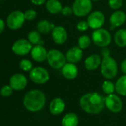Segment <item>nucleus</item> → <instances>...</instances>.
Returning a JSON list of instances; mask_svg holds the SVG:
<instances>
[{"label": "nucleus", "mask_w": 126, "mask_h": 126, "mask_svg": "<svg viewBox=\"0 0 126 126\" xmlns=\"http://www.w3.org/2000/svg\"><path fill=\"white\" fill-rule=\"evenodd\" d=\"M120 68H121L122 72H123L125 75H126V59H124V60L122 61L121 65H120Z\"/></svg>", "instance_id": "f704fd0d"}, {"label": "nucleus", "mask_w": 126, "mask_h": 126, "mask_svg": "<svg viewBox=\"0 0 126 126\" xmlns=\"http://www.w3.org/2000/svg\"><path fill=\"white\" fill-rule=\"evenodd\" d=\"M115 90L119 94L126 96V75L121 76L117 80L115 83Z\"/></svg>", "instance_id": "b1692460"}, {"label": "nucleus", "mask_w": 126, "mask_h": 126, "mask_svg": "<svg viewBox=\"0 0 126 126\" xmlns=\"http://www.w3.org/2000/svg\"><path fill=\"white\" fill-rule=\"evenodd\" d=\"M4 30V21L0 18V34L2 33V32Z\"/></svg>", "instance_id": "e433bc0d"}, {"label": "nucleus", "mask_w": 126, "mask_h": 126, "mask_svg": "<svg viewBox=\"0 0 126 126\" xmlns=\"http://www.w3.org/2000/svg\"><path fill=\"white\" fill-rule=\"evenodd\" d=\"M1 1V0H0V1Z\"/></svg>", "instance_id": "58836bf2"}, {"label": "nucleus", "mask_w": 126, "mask_h": 126, "mask_svg": "<svg viewBox=\"0 0 126 126\" xmlns=\"http://www.w3.org/2000/svg\"><path fill=\"white\" fill-rule=\"evenodd\" d=\"M33 4H36V5H42L43 4L46 0H30Z\"/></svg>", "instance_id": "c9c22d12"}, {"label": "nucleus", "mask_w": 126, "mask_h": 126, "mask_svg": "<svg viewBox=\"0 0 126 126\" xmlns=\"http://www.w3.org/2000/svg\"><path fill=\"white\" fill-rule=\"evenodd\" d=\"M27 40L33 45H42L44 44L40 32L38 30H31L27 35Z\"/></svg>", "instance_id": "393cba45"}, {"label": "nucleus", "mask_w": 126, "mask_h": 126, "mask_svg": "<svg viewBox=\"0 0 126 126\" xmlns=\"http://www.w3.org/2000/svg\"><path fill=\"white\" fill-rule=\"evenodd\" d=\"M25 21L24 13L20 10H14L11 12L6 20L7 27L11 30H18L23 25Z\"/></svg>", "instance_id": "0eeeda50"}, {"label": "nucleus", "mask_w": 126, "mask_h": 126, "mask_svg": "<svg viewBox=\"0 0 126 126\" xmlns=\"http://www.w3.org/2000/svg\"><path fill=\"white\" fill-rule=\"evenodd\" d=\"M79 124V118L74 113H68L62 119V126H77Z\"/></svg>", "instance_id": "5701e85b"}, {"label": "nucleus", "mask_w": 126, "mask_h": 126, "mask_svg": "<svg viewBox=\"0 0 126 126\" xmlns=\"http://www.w3.org/2000/svg\"><path fill=\"white\" fill-rule=\"evenodd\" d=\"M101 57L97 54H93L85 59V67L89 71H93L97 69L100 66H101Z\"/></svg>", "instance_id": "a211bd4d"}, {"label": "nucleus", "mask_w": 126, "mask_h": 126, "mask_svg": "<svg viewBox=\"0 0 126 126\" xmlns=\"http://www.w3.org/2000/svg\"><path fill=\"white\" fill-rule=\"evenodd\" d=\"M62 75L68 80H74L75 79L79 73V70L77 66L72 63H65V66L62 68Z\"/></svg>", "instance_id": "f3484780"}, {"label": "nucleus", "mask_w": 126, "mask_h": 126, "mask_svg": "<svg viewBox=\"0 0 126 126\" xmlns=\"http://www.w3.org/2000/svg\"><path fill=\"white\" fill-rule=\"evenodd\" d=\"M46 98L45 94L38 89H33L26 93L23 99L25 108L30 112H37L43 109Z\"/></svg>", "instance_id": "f03ea898"}, {"label": "nucleus", "mask_w": 126, "mask_h": 126, "mask_svg": "<svg viewBox=\"0 0 126 126\" xmlns=\"http://www.w3.org/2000/svg\"><path fill=\"white\" fill-rule=\"evenodd\" d=\"M33 44L26 39H19L16 41L12 46V51L19 56H24L30 52Z\"/></svg>", "instance_id": "1a4fd4ad"}, {"label": "nucleus", "mask_w": 126, "mask_h": 126, "mask_svg": "<svg viewBox=\"0 0 126 126\" xmlns=\"http://www.w3.org/2000/svg\"><path fill=\"white\" fill-rule=\"evenodd\" d=\"M65 57H66V60L69 63H78L82 60L83 57L82 49L79 46L74 47L68 50Z\"/></svg>", "instance_id": "4468645a"}, {"label": "nucleus", "mask_w": 126, "mask_h": 126, "mask_svg": "<svg viewBox=\"0 0 126 126\" xmlns=\"http://www.w3.org/2000/svg\"><path fill=\"white\" fill-rule=\"evenodd\" d=\"M91 1H100V0H91Z\"/></svg>", "instance_id": "4c0bfd02"}, {"label": "nucleus", "mask_w": 126, "mask_h": 126, "mask_svg": "<svg viewBox=\"0 0 126 126\" xmlns=\"http://www.w3.org/2000/svg\"><path fill=\"white\" fill-rule=\"evenodd\" d=\"M19 67L24 72H30L33 69V63L28 59H22L19 62Z\"/></svg>", "instance_id": "cd10ccee"}, {"label": "nucleus", "mask_w": 126, "mask_h": 126, "mask_svg": "<svg viewBox=\"0 0 126 126\" xmlns=\"http://www.w3.org/2000/svg\"><path fill=\"white\" fill-rule=\"evenodd\" d=\"M101 73L106 79L114 78L118 73V65L111 55L103 57L101 63Z\"/></svg>", "instance_id": "7ed1b4c3"}, {"label": "nucleus", "mask_w": 126, "mask_h": 126, "mask_svg": "<svg viewBox=\"0 0 126 126\" xmlns=\"http://www.w3.org/2000/svg\"><path fill=\"white\" fill-rule=\"evenodd\" d=\"M30 55L35 61L42 62L47 59L48 52L42 45H35L30 51Z\"/></svg>", "instance_id": "dca6fc26"}, {"label": "nucleus", "mask_w": 126, "mask_h": 126, "mask_svg": "<svg viewBox=\"0 0 126 126\" xmlns=\"http://www.w3.org/2000/svg\"><path fill=\"white\" fill-rule=\"evenodd\" d=\"M61 13H62L63 16H71L72 13H73V9H72V7H70V6L63 7Z\"/></svg>", "instance_id": "473e14b6"}, {"label": "nucleus", "mask_w": 126, "mask_h": 126, "mask_svg": "<svg viewBox=\"0 0 126 126\" xmlns=\"http://www.w3.org/2000/svg\"><path fill=\"white\" fill-rule=\"evenodd\" d=\"M115 44L121 48L126 47V30L120 29L117 30L114 35Z\"/></svg>", "instance_id": "4be33fe9"}, {"label": "nucleus", "mask_w": 126, "mask_h": 126, "mask_svg": "<svg viewBox=\"0 0 126 126\" xmlns=\"http://www.w3.org/2000/svg\"><path fill=\"white\" fill-rule=\"evenodd\" d=\"M89 25H88V23L87 21H79L77 25H76V28L79 31H81V32H84V31H86L88 28H89Z\"/></svg>", "instance_id": "2f4dec72"}, {"label": "nucleus", "mask_w": 126, "mask_h": 126, "mask_svg": "<svg viewBox=\"0 0 126 126\" xmlns=\"http://www.w3.org/2000/svg\"><path fill=\"white\" fill-rule=\"evenodd\" d=\"M87 21L91 28L94 30L102 28L105 21V17L102 12L100 10H95L91 12L88 16Z\"/></svg>", "instance_id": "9d476101"}, {"label": "nucleus", "mask_w": 126, "mask_h": 126, "mask_svg": "<svg viewBox=\"0 0 126 126\" xmlns=\"http://www.w3.org/2000/svg\"><path fill=\"white\" fill-rule=\"evenodd\" d=\"M53 41L59 45L65 44L68 40V32L62 26H56L52 30Z\"/></svg>", "instance_id": "ddd939ff"}, {"label": "nucleus", "mask_w": 126, "mask_h": 126, "mask_svg": "<svg viewBox=\"0 0 126 126\" xmlns=\"http://www.w3.org/2000/svg\"><path fill=\"white\" fill-rule=\"evenodd\" d=\"M101 53L102 55H103V57H105V56H109L110 54H111V51L107 47H103L102 49V51H101Z\"/></svg>", "instance_id": "72a5a7b5"}, {"label": "nucleus", "mask_w": 126, "mask_h": 126, "mask_svg": "<svg viewBox=\"0 0 126 126\" xmlns=\"http://www.w3.org/2000/svg\"><path fill=\"white\" fill-rule=\"evenodd\" d=\"M123 0H108V5L113 10H118L123 6Z\"/></svg>", "instance_id": "c756f323"}, {"label": "nucleus", "mask_w": 126, "mask_h": 126, "mask_svg": "<svg viewBox=\"0 0 126 126\" xmlns=\"http://www.w3.org/2000/svg\"><path fill=\"white\" fill-rule=\"evenodd\" d=\"M65 107V104L63 100L57 97L53 99L50 102L49 106V109L53 115H59L64 111Z\"/></svg>", "instance_id": "6ab92c4d"}, {"label": "nucleus", "mask_w": 126, "mask_h": 126, "mask_svg": "<svg viewBox=\"0 0 126 126\" xmlns=\"http://www.w3.org/2000/svg\"><path fill=\"white\" fill-rule=\"evenodd\" d=\"M24 15H25V20H27V21H32L36 17V12L33 10V9H29V10H27L25 13H24Z\"/></svg>", "instance_id": "7c9ffc66"}, {"label": "nucleus", "mask_w": 126, "mask_h": 126, "mask_svg": "<svg viewBox=\"0 0 126 126\" xmlns=\"http://www.w3.org/2000/svg\"><path fill=\"white\" fill-rule=\"evenodd\" d=\"M29 76L30 80L36 84L45 83L47 81H48L50 78L48 70L41 66L33 68L30 72Z\"/></svg>", "instance_id": "6e6552de"}, {"label": "nucleus", "mask_w": 126, "mask_h": 126, "mask_svg": "<svg viewBox=\"0 0 126 126\" xmlns=\"http://www.w3.org/2000/svg\"><path fill=\"white\" fill-rule=\"evenodd\" d=\"M102 90L107 94H113L115 90V85L110 80H105L102 83Z\"/></svg>", "instance_id": "bb28decb"}, {"label": "nucleus", "mask_w": 126, "mask_h": 126, "mask_svg": "<svg viewBox=\"0 0 126 126\" xmlns=\"http://www.w3.org/2000/svg\"><path fill=\"white\" fill-rule=\"evenodd\" d=\"M13 91V89L10 85H5L1 87V89L0 90V94L4 97H8L12 94Z\"/></svg>", "instance_id": "c85d7f7f"}, {"label": "nucleus", "mask_w": 126, "mask_h": 126, "mask_svg": "<svg viewBox=\"0 0 126 126\" xmlns=\"http://www.w3.org/2000/svg\"><path fill=\"white\" fill-rule=\"evenodd\" d=\"M56 26L54 25V24L50 22L48 20H41L38 22L37 25H36V29L37 30L42 34H47L49 33L50 31L52 32L53 29Z\"/></svg>", "instance_id": "412c9836"}, {"label": "nucleus", "mask_w": 126, "mask_h": 126, "mask_svg": "<svg viewBox=\"0 0 126 126\" xmlns=\"http://www.w3.org/2000/svg\"><path fill=\"white\" fill-rule=\"evenodd\" d=\"M111 29L122 26L126 21V14L122 10H117L114 12L110 16Z\"/></svg>", "instance_id": "2eb2a0df"}, {"label": "nucleus", "mask_w": 126, "mask_h": 126, "mask_svg": "<svg viewBox=\"0 0 126 126\" xmlns=\"http://www.w3.org/2000/svg\"><path fill=\"white\" fill-rule=\"evenodd\" d=\"M105 106L111 111L118 113L123 109L122 100L116 94H111L105 97Z\"/></svg>", "instance_id": "9b49d317"}, {"label": "nucleus", "mask_w": 126, "mask_h": 126, "mask_svg": "<svg viewBox=\"0 0 126 126\" xmlns=\"http://www.w3.org/2000/svg\"><path fill=\"white\" fill-rule=\"evenodd\" d=\"M91 44V38L87 35H82L78 39V46L82 49H87Z\"/></svg>", "instance_id": "a878e982"}, {"label": "nucleus", "mask_w": 126, "mask_h": 126, "mask_svg": "<svg viewBox=\"0 0 126 126\" xmlns=\"http://www.w3.org/2000/svg\"><path fill=\"white\" fill-rule=\"evenodd\" d=\"M47 61L50 67L55 69H62L66 63L65 55L58 49H50L48 52Z\"/></svg>", "instance_id": "39448f33"}, {"label": "nucleus", "mask_w": 126, "mask_h": 126, "mask_svg": "<svg viewBox=\"0 0 126 126\" xmlns=\"http://www.w3.org/2000/svg\"><path fill=\"white\" fill-rule=\"evenodd\" d=\"M46 10L52 14H59L62 12V5L59 0H48L45 3Z\"/></svg>", "instance_id": "aec40b11"}, {"label": "nucleus", "mask_w": 126, "mask_h": 126, "mask_svg": "<svg viewBox=\"0 0 126 126\" xmlns=\"http://www.w3.org/2000/svg\"><path fill=\"white\" fill-rule=\"evenodd\" d=\"M83 111L91 114L100 113L105 106V97L97 92H90L84 94L79 101Z\"/></svg>", "instance_id": "f257e3e1"}, {"label": "nucleus", "mask_w": 126, "mask_h": 126, "mask_svg": "<svg viewBox=\"0 0 126 126\" xmlns=\"http://www.w3.org/2000/svg\"><path fill=\"white\" fill-rule=\"evenodd\" d=\"M91 40L94 44L100 47H107L112 41V37L109 31L105 28L94 30L92 32Z\"/></svg>", "instance_id": "20e7f679"}, {"label": "nucleus", "mask_w": 126, "mask_h": 126, "mask_svg": "<svg viewBox=\"0 0 126 126\" xmlns=\"http://www.w3.org/2000/svg\"><path fill=\"white\" fill-rule=\"evenodd\" d=\"M91 0H75L73 5V13L78 17H83L90 14L92 10Z\"/></svg>", "instance_id": "423d86ee"}, {"label": "nucleus", "mask_w": 126, "mask_h": 126, "mask_svg": "<svg viewBox=\"0 0 126 126\" xmlns=\"http://www.w3.org/2000/svg\"><path fill=\"white\" fill-rule=\"evenodd\" d=\"M9 85L13 88V90H22L27 85V79L24 75L20 73H16L10 77L9 80Z\"/></svg>", "instance_id": "f8f14e48"}]
</instances>
